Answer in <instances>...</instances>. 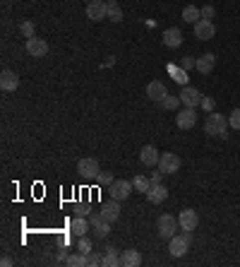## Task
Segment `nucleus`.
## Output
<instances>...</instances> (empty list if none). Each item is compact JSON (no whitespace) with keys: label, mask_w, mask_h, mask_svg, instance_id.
<instances>
[{"label":"nucleus","mask_w":240,"mask_h":267,"mask_svg":"<svg viewBox=\"0 0 240 267\" xmlns=\"http://www.w3.org/2000/svg\"><path fill=\"white\" fill-rule=\"evenodd\" d=\"M226 116H221V113H216L212 111L209 113V118H207V125H204V133L212 135V137H226Z\"/></svg>","instance_id":"obj_1"},{"label":"nucleus","mask_w":240,"mask_h":267,"mask_svg":"<svg viewBox=\"0 0 240 267\" xmlns=\"http://www.w3.org/2000/svg\"><path fill=\"white\" fill-rule=\"evenodd\" d=\"M178 229H180V224H178V219H175V217H171V214H161L159 219H156V231H159V236L163 241L173 239Z\"/></svg>","instance_id":"obj_2"},{"label":"nucleus","mask_w":240,"mask_h":267,"mask_svg":"<svg viewBox=\"0 0 240 267\" xmlns=\"http://www.w3.org/2000/svg\"><path fill=\"white\" fill-rule=\"evenodd\" d=\"M190 243H192L190 231H185V234H175L173 239L168 241V251H171L173 258H183V255L190 251Z\"/></svg>","instance_id":"obj_3"},{"label":"nucleus","mask_w":240,"mask_h":267,"mask_svg":"<svg viewBox=\"0 0 240 267\" xmlns=\"http://www.w3.org/2000/svg\"><path fill=\"white\" fill-rule=\"evenodd\" d=\"M180 164H183V161H180L178 154L166 152V154H161L159 157V164H156V166H159V171L163 176H171V174H178V171H180Z\"/></svg>","instance_id":"obj_4"},{"label":"nucleus","mask_w":240,"mask_h":267,"mask_svg":"<svg viewBox=\"0 0 240 267\" xmlns=\"http://www.w3.org/2000/svg\"><path fill=\"white\" fill-rule=\"evenodd\" d=\"M87 17H89L92 22L106 19L108 17V2H104V0H92V2H87Z\"/></svg>","instance_id":"obj_5"},{"label":"nucleus","mask_w":240,"mask_h":267,"mask_svg":"<svg viewBox=\"0 0 240 267\" xmlns=\"http://www.w3.org/2000/svg\"><path fill=\"white\" fill-rule=\"evenodd\" d=\"M99 161L94 159V157H87V159H80V164H77V174L82 176V178H92V181H96V176H99Z\"/></svg>","instance_id":"obj_6"},{"label":"nucleus","mask_w":240,"mask_h":267,"mask_svg":"<svg viewBox=\"0 0 240 267\" xmlns=\"http://www.w3.org/2000/svg\"><path fill=\"white\" fill-rule=\"evenodd\" d=\"M134 190V186L130 183V181H113L111 183V198L113 200H118V202H122V200H127L130 198V193Z\"/></svg>","instance_id":"obj_7"},{"label":"nucleus","mask_w":240,"mask_h":267,"mask_svg":"<svg viewBox=\"0 0 240 267\" xmlns=\"http://www.w3.org/2000/svg\"><path fill=\"white\" fill-rule=\"evenodd\" d=\"M178 224H180V231H195L197 224H200V214L187 207V210L178 214Z\"/></svg>","instance_id":"obj_8"},{"label":"nucleus","mask_w":240,"mask_h":267,"mask_svg":"<svg viewBox=\"0 0 240 267\" xmlns=\"http://www.w3.org/2000/svg\"><path fill=\"white\" fill-rule=\"evenodd\" d=\"M180 101L185 104V106H190V108H197L202 104V92L200 89H195V87H190V84H185L183 89H180Z\"/></svg>","instance_id":"obj_9"},{"label":"nucleus","mask_w":240,"mask_h":267,"mask_svg":"<svg viewBox=\"0 0 240 267\" xmlns=\"http://www.w3.org/2000/svg\"><path fill=\"white\" fill-rule=\"evenodd\" d=\"M175 123H178V128L180 130H190V128H195V123H197V111L195 108L185 106L178 116H175Z\"/></svg>","instance_id":"obj_10"},{"label":"nucleus","mask_w":240,"mask_h":267,"mask_svg":"<svg viewBox=\"0 0 240 267\" xmlns=\"http://www.w3.org/2000/svg\"><path fill=\"white\" fill-rule=\"evenodd\" d=\"M89 224H92V231L99 236V239H106L108 231H111V222H108L104 214H92V219H89Z\"/></svg>","instance_id":"obj_11"},{"label":"nucleus","mask_w":240,"mask_h":267,"mask_svg":"<svg viewBox=\"0 0 240 267\" xmlns=\"http://www.w3.org/2000/svg\"><path fill=\"white\" fill-rule=\"evenodd\" d=\"M214 34H216V27H214L209 19H200V22H195V36H197L200 41L214 39Z\"/></svg>","instance_id":"obj_12"},{"label":"nucleus","mask_w":240,"mask_h":267,"mask_svg":"<svg viewBox=\"0 0 240 267\" xmlns=\"http://www.w3.org/2000/svg\"><path fill=\"white\" fill-rule=\"evenodd\" d=\"M147 96H149V101H156V104H161V101L168 96V92H166L163 82L154 80V82H149V84H147Z\"/></svg>","instance_id":"obj_13"},{"label":"nucleus","mask_w":240,"mask_h":267,"mask_svg":"<svg viewBox=\"0 0 240 267\" xmlns=\"http://www.w3.org/2000/svg\"><path fill=\"white\" fill-rule=\"evenodd\" d=\"M27 53L34 55V58H43V55L48 53V43H46L43 39L31 36V39H27Z\"/></svg>","instance_id":"obj_14"},{"label":"nucleus","mask_w":240,"mask_h":267,"mask_svg":"<svg viewBox=\"0 0 240 267\" xmlns=\"http://www.w3.org/2000/svg\"><path fill=\"white\" fill-rule=\"evenodd\" d=\"M147 200L151 202V205H161V202L168 200V188L163 186V183H156V186L149 188L147 193Z\"/></svg>","instance_id":"obj_15"},{"label":"nucleus","mask_w":240,"mask_h":267,"mask_svg":"<svg viewBox=\"0 0 240 267\" xmlns=\"http://www.w3.org/2000/svg\"><path fill=\"white\" fill-rule=\"evenodd\" d=\"M19 87V77L14 75L12 70H2L0 72V89L2 92H14Z\"/></svg>","instance_id":"obj_16"},{"label":"nucleus","mask_w":240,"mask_h":267,"mask_svg":"<svg viewBox=\"0 0 240 267\" xmlns=\"http://www.w3.org/2000/svg\"><path fill=\"white\" fill-rule=\"evenodd\" d=\"M159 149L154 147V145H144L142 152H139V161L144 164V166H156L159 164Z\"/></svg>","instance_id":"obj_17"},{"label":"nucleus","mask_w":240,"mask_h":267,"mask_svg":"<svg viewBox=\"0 0 240 267\" xmlns=\"http://www.w3.org/2000/svg\"><path fill=\"white\" fill-rule=\"evenodd\" d=\"M120 265L122 267H139L142 265V255H139V251H134V248L122 251V255H120Z\"/></svg>","instance_id":"obj_18"},{"label":"nucleus","mask_w":240,"mask_h":267,"mask_svg":"<svg viewBox=\"0 0 240 267\" xmlns=\"http://www.w3.org/2000/svg\"><path fill=\"white\" fill-rule=\"evenodd\" d=\"M163 43L168 46V48H178L180 43H183V31L178 27H171L163 31Z\"/></svg>","instance_id":"obj_19"},{"label":"nucleus","mask_w":240,"mask_h":267,"mask_svg":"<svg viewBox=\"0 0 240 267\" xmlns=\"http://www.w3.org/2000/svg\"><path fill=\"white\" fill-rule=\"evenodd\" d=\"M101 214L106 217V219L111 222V224H113V222H116V219L120 217V202L111 198L108 202H104V205H101Z\"/></svg>","instance_id":"obj_20"},{"label":"nucleus","mask_w":240,"mask_h":267,"mask_svg":"<svg viewBox=\"0 0 240 267\" xmlns=\"http://www.w3.org/2000/svg\"><path fill=\"white\" fill-rule=\"evenodd\" d=\"M92 229V224H89V219L87 217H75L72 222H70V231L80 239V236H87V231Z\"/></svg>","instance_id":"obj_21"},{"label":"nucleus","mask_w":240,"mask_h":267,"mask_svg":"<svg viewBox=\"0 0 240 267\" xmlns=\"http://www.w3.org/2000/svg\"><path fill=\"white\" fill-rule=\"evenodd\" d=\"M214 65H216V55L214 53H204V55H200L197 58V72H202V75H209L214 70Z\"/></svg>","instance_id":"obj_22"},{"label":"nucleus","mask_w":240,"mask_h":267,"mask_svg":"<svg viewBox=\"0 0 240 267\" xmlns=\"http://www.w3.org/2000/svg\"><path fill=\"white\" fill-rule=\"evenodd\" d=\"M120 265V258H118V251L113 246L106 248V255H104V267H118Z\"/></svg>","instance_id":"obj_23"},{"label":"nucleus","mask_w":240,"mask_h":267,"mask_svg":"<svg viewBox=\"0 0 240 267\" xmlns=\"http://www.w3.org/2000/svg\"><path fill=\"white\" fill-rule=\"evenodd\" d=\"M132 186H134V190H137V193H144V195H147L149 188H151V181H149L147 176H134Z\"/></svg>","instance_id":"obj_24"},{"label":"nucleus","mask_w":240,"mask_h":267,"mask_svg":"<svg viewBox=\"0 0 240 267\" xmlns=\"http://www.w3.org/2000/svg\"><path fill=\"white\" fill-rule=\"evenodd\" d=\"M183 19H185V22H192V24H195V22H200V19H202L200 7H195V5H187L185 10H183Z\"/></svg>","instance_id":"obj_25"},{"label":"nucleus","mask_w":240,"mask_h":267,"mask_svg":"<svg viewBox=\"0 0 240 267\" xmlns=\"http://www.w3.org/2000/svg\"><path fill=\"white\" fill-rule=\"evenodd\" d=\"M108 19H111V22H122V7H120L116 0L108 2Z\"/></svg>","instance_id":"obj_26"},{"label":"nucleus","mask_w":240,"mask_h":267,"mask_svg":"<svg viewBox=\"0 0 240 267\" xmlns=\"http://www.w3.org/2000/svg\"><path fill=\"white\" fill-rule=\"evenodd\" d=\"M65 263L70 267H87V255L84 253H72V255H67Z\"/></svg>","instance_id":"obj_27"},{"label":"nucleus","mask_w":240,"mask_h":267,"mask_svg":"<svg viewBox=\"0 0 240 267\" xmlns=\"http://www.w3.org/2000/svg\"><path fill=\"white\" fill-rule=\"evenodd\" d=\"M77 251H80V253H84V255H89L94 251L92 241L87 239V236H80V241H77Z\"/></svg>","instance_id":"obj_28"},{"label":"nucleus","mask_w":240,"mask_h":267,"mask_svg":"<svg viewBox=\"0 0 240 267\" xmlns=\"http://www.w3.org/2000/svg\"><path fill=\"white\" fill-rule=\"evenodd\" d=\"M178 104H183V101H180V96H171V94H168V96H166V99L161 101V106H163V108H168V111H173V108H178Z\"/></svg>","instance_id":"obj_29"},{"label":"nucleus","mask_w":240,"mask_h":267,"mask_svg":"<svg viewBox=\"0 0 240 267\" xmlns=\"http://www.w3.org/2000/svg\"><path fill=\"white\" fill-rule=\"evenodd\" d=\"M228 125H231L233 130H240V108H233V111H231V116H228Z\"/></svg>","instance_id":"obj_30"},{"label":"nucleus","mask_w":240,"mask_h":267,"mask_svg":"<svg viewBox=\"0 0 240 267\" xmlns=\"http://www.w3.org/2000/svg\"><path fill=\"white\" fill-rule=\"evenodd\" d=\"M96 183H99V186H111V183H113V174H111V171H99Z\"/></svg>","instance_id":"obj_31"},{"label":"nucleus","mask_w":240,"mask_h":267,"mask_svg":"<svg viewBox=\"0 0 240 267\" xmlns=\"http://www.w3.org/2000/svg\"><path fill=\"white\" fill-rule=\"evenodd\" d=\"M19 31L27 36V39H31L34 36V22H29V19H24L22 24H19Z\"/></svg>","instance_id":"obj_32"},{"label":"nucleus","mask_w":240,"mask_h":267,"mask_svg":"<svg viewBox=\"0 0 240 267\" xmlns=\"http://www.w3.org/2000/svg\"><path fill=\"white\" fill-rule=\"evenodd\" d=\"M96 265H104V258H101V255H96L92 251V253L87 255V267H96Z\"/></svg>","instance_id":"obj_33"},{"label":"nucleus","mask_w":240,"mask_h":267,"mask_svg":"<svg viewBox=\"0 0 240 267\" xmlns=\"http://www.w3.org/2000/svg\"><path fill=\"white\" fill-rule=\"evenodd\" d=\"M202 108H204V111H207V113H212L214 108H216V101H214L212 96H202V104H200Z\"/></svg>","instance_id":"obj_34"},{"label":"nucleus","mask_w":240,"mask_h":267,"mask_svg":"<svg viewBox=\"0 0 240 267\" xmlns=\"http://www.w3.org/2000/svg\"><path fill=\"white\" fill-rule=\"evenodd\" d=\"M200 12H202V19H209V22H212L216 10H214V5H204V7H200Z\"/></svg>","instance_id":"obj_35"},{"label":"nucleus","mask_w":240,"mask_h":267,"mask_svg":"<svg viewBox=\"0 0 240 267\" xmlns=\"http://www.w3.org/2000/svg\"><path fill=\"white\" fill-rule=\"evenodd\" d=\"M171 70L175 72V82H180V84L185 87V84H187V75H185V70H183V67H171Z\"/></svg>","instance_id":"obj_36"},{"label":"nucleus","mask_w":240,"mask_h":267,"mask_svg":"<svg viewBox=\"0 0 240 267\" xmlns=\"http://www.w3.org/2000/svg\"><path fill=\"white\" fill-rule=\"evenodd\" d=\"M197 65V58H192V55H185L183 60H180V67L183 70H190V67H195Z\"/></svg>","instance_id":"obj_37"},{"label":"nucleus","mask_w":240,"mask_h":267,"mask_svg":"<svg viewBox=\"0 0 240 267\" xmlns=\"http://www.w3.org/2000/svg\"><path fill=\"white\" fill-rule=\"evenodd\" d=\"M149 181H151V186H156V183L163 181V174H161V171H154V174L149 176Z\"/></svg>","instance_id":"obj_38"},{"label":"nucleus","mask_w":240,"mask_h":267,"mask_svg":"<svg viewBox=\"0 0 240 267\" xmlns=\"http://www.w3.org/2000/svg\"><path fill=\"white\" fill-rule=\"evenodd\" d=\"M75 212H77V217H89V207L87 205H77Z\"/></svg>","instance_id":"obj_39"},{"label":"nucleus","mask_w":240,"mask_h":267,"mask_svg":"<svg viewBox=\"0 0 240 267\" xmlns=\"http://www.w3.org/2000/svg\"><path fill=\"white\" fill-rule=\"evenodd\" d=\"M65 260H67V251L60 248V251H58V263H65Z\"/></svg>","instance_id":"obj_40"},{"label":"nucleus","mask_w":240,"mask_h":267,"mask_svg":"<svg viewBox=\"0 0 240 267\" xmlns=\"http://www.w3.org/2000/svg\"><path fill=\"white\" fill-rule=\"evenodd\" d=\"M0 265H2V267H10V265H12V258H10V255H2Z\"/></svg>","instance_id":"obj_41"},{"label":"nucleus","mask_w":240,"mask_h":267,"mask_svg":"<svg viewBox=\"0 0 240 267\" xmlns=\"http://www.w3.org/2000/svg\"><path fill=\"white\" fill-rule=\"evenodd\" d=\"M87 2H92V0H87Z\"/></svg>","instance_id":"obj_42"}]
</instances>
